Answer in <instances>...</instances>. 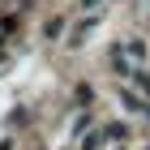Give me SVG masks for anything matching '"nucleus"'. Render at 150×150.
<instances>
[{
  "mask_svg": "<svg viewBox=\"0 0 150 150\" xmlns=\"http://www.w3.org/2000/svg\"><path fill=\"white\" fill-rule=\"evenodd\" d=\"M107 137H112V142H125L129 129H125V125H112V129H107Z\"/></svg>",
  "mask_w": 150,
  "mask_h": 150,
  "instance_id": "f257e3e1",
  "label": "nucleus"
}]
</instances>
